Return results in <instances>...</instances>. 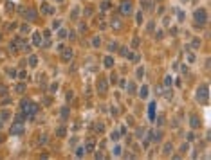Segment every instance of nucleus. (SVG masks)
<instances>
[{
    "label": "nucleus",
    "mask_w": 211,
    "mask_h": 160,
    "mask_svg": "<svg viewBox=\"0 0 211 160\" xmlns=\"http://www.w3.org/2000/svg\"><path fill=\"white\" fill-rule=\"evenodd\" d=\"M195 22H197V27H199V29L208 22V13H206L204 7H199V9L195 11Z\"/></svg>",
    "instance_id": "f257e3e1"
},
{
    "label": "nucleus",
    "mask_w": 211,
    "mask_h": 160,
    "mask_svg": "<svg viewBox=\"0 0 211 160\" xmlns=\"http://www.w3.org/2000/svg\"><path fill=\"white\" fill-rule=\"evenodd\" d=\"M197 101L202 103V104L208 103V85H200L197 88Z\"/></svg>",
    "instance_id": "f03ea898"
},
{
    "label": "nucleus",
    "mask_w": 211,
    "mask_h": 160,
    "mask_svg": "<svg viewBox=\"0 0 211 160\" xmlns=\"http://www.w3.org/2000/svg\"><path fill=\"white\" fill-rule=\"evenodd\" d=\"M24 131H25V128H24V122H20V120H16V122L11 126V129H9V133L15 135V137H16V135H22Z\"/></svg>",
    "instance_id": "7ed1b4c3"
},
{
    "label": "nucleus",
    "mask_w": 211,
    "mask_h": 160,
    "mask_svg": "<svg viewBox=\"0 0 211 160\" xmlns=\"http://www.w3.org/2000/svg\"><path fill=\"white\" fill-rule=\"evenodd\" d=\"M119 11H121V14H130V13H132V2H130V0H125V2H121V5H119Z\"/></svg>",
    "instance_id": "20e7f679"
},
{
    "label": "nucleus",
    "mask_w": 211,
    "mask_h": 160,
    "mask_svg": "<svg viewBox=\"0 0 211 160\" xmlns=\"http://www.w3.org/2000/svg\"><path fill=\"white\" fill-rule=\"evenodd\" d=\"M24 16H25V22H35L36 16H38V13H36L33 7H29V9L24 11Z\"/></svg>",
    "instance_id": "39448f33"
},
{
    "label": "nucleus",
    "mask_w": 211,
    "mask_h": 160,
    "mask_svg": "<svg viewBox=\"0 0 211 160\" xmlns=\"http://www.w3.org/2000/svg\"><path fill=\"white\" fill-rule=\"evenodd\" d=\"M106 88H108L106 81H105V79H98V92H99V94H105Z\"/></svg>",
    "instance_id": "423d86ee"
},
{
    "label": "nucleus",
    "mask_w": 211,
    "mask_h": 160,
    "mask_svg": "<svg viewBox=\"0 0 211 160\" xmlns=\"http://www.w3.org/2000/svg\"><path fill=\"white\" fill-rule=\"evenodd\" d=\"M62 59H63V61H70V59H72V49H63Z\"/></svg>",
    "instance_id": "0eeeda50"
},
{
    "label": "nucleus",
    "mask_w": 211,
    "mask_h": 160,
    "mask_svg": "<svg viewBox=\"0 0 211 160\" xmlns=\"http://www.w3.org/2000/svg\"><path fill=\"white\" fill-rule=\"evenodd\" d=\"M103 65H105L106 68H112L114 67V58L112 56H106L105 59H103Z\"/></svg>",
    "instance_id": "6e6552de"
},
{
    "label": "nucleus",
    "mask_w": 211,
    "mask_h": 160,
    "mask_svg": "<svg viewBox=\"0 0 211 160\" xmlns=\"http://www.w3.org/2000/svg\"><path fill=\"white\" fill-rule=\"evenodd\" d=\"M189 120H191V128H193V129L200 126V119H199L197 115H191V119H189Z\"/></svg>",
    "instance_id": "1a4fd4ad"
},
{
    "label": "nucleus",
    "mask_w": 211,
    "mask_h": 160,
    "mask_svg": "<svg viewBox=\"0 0 211 160\" xmlns=\"http://www.w3.org/2000/svg\"><path fill=\"white\" fill-rule=\"evenodd\" d=\"M42 11H43L45 14H52V13H54V9H52L49 4H43V5H42Z\"/></svg>",
    "instance_id": "9d476101"
},
{
    "label": "nucleus",
    "mask_w": 211,
    "mask_h": 160,
    "mask_svg": "<svg viewBox=\"0 0 211 160\" xmlns=\"http://www.w3.org/2000/svg\"><path fill=\"white\" fill-rule=\"evenodd\" d=\"M141 5H142L146 11H152V7H153V4H152L150 0H141Z\"/></svg>",
    "instance_id": "9b49d317"
},
{
    "label": "nucleus",
    "mask_w": 211,
    "mask_h": 160,
    "mask_svg": "<svg viewBox=\"0 0 211 160\" xmlns=\"http://www.w3.org/2000/svg\"><path fill=\"white\" fill-rule=\"evenodd\" d=\"M110 25H112L114 29H121V20H119V18H114V20L110 22Z\"/></svg>",
    "instance_id": "f8f14e48"
},
{
    "label": "nucleus",
    "mask_w": 211,
    "mask_h": 160,
    "mask_svg": "<svg viewBox=\"0 0 211 160\" xmlns=\"http://www.w3.org/2000/svg\"><path fill=\"white\" fill-rule=\"evenodd\" d=\"M139 95H141V99H146V97H148V86H142V88H141Z\"/></svg>",
    "instance_id": "ddd939ff"
},
{
    "label": "nucleus",
    "mask_w": 211,
    "mask_h": 160,
    "mask_svg": "<svg viewBox=\"0 0 211 160\" xmlns=\"http://www.w3.org/2000/svg\"><path fill=\"white\" fill-rule=\"evenodd\" d=\"M33 36H35V38H33V41H35V45H40V43H42V34H40V33H35Z\"/></svg>",
    "instance_id": "4468645a"
},
{
    "label": "nucleus",
    "mask_w": 211,
    "mask_h": 160,
    "mask_svg": "<svg viewBox=\"0 0 211 160\" xmlns=\"http://www.w3.org/2000/svg\"><path fill=\"white\" fill-rule=\"evenodd\" d=\"M172 151H173V146H172V144H166L162 153H164V155H172Z\"/></svg>",
    "instance_id": "2eb2a0df"
},
{
    "label": "nucleus",
    "mask_w": 211,
    "mask_h": 160,
    "mask_svg": "<svg viewBox=\"0 0 211 160\" xmlns=\"http://www.w3.org/2000/svg\"><path fill=\"white\" fill-rule=\"evenodd\" d=\"M78 14H79V7H74V9H72V13H70V18H72V20H76V18H78Z\"/></svg>",
    "instance_id": "dca6fc26"
},
{
    "label": "nucleus",
    "mask_w": 211,
    "mask_h": 160,
    "mask_svg": "<svg viewBox=\"0 0 211 160\" xmlns=\"http://www.w3.org/2000/svg\"><path fill=\"white\" fill-rule=\"evenodd\" d=\"M94 129H96V131H98V133H103V131H105V126H103V124H101V122H98V124H96V126H94Z\"/></svg>",
    "instance_id": "f3484780"
},
{
    "label": "nucleus",
    "mask_w": 211,
    "mask_h": 160,
    "mask_svg": "<svg viewBox=\"0 0 211 160\" xmlns=\"http://www.w3.org/2000/svg\"><path fill=\"white\" fill-rule=\"evenodd\" d=\"M85 151H87V149H85V146L78 148V149H76V157H83V155H85Z\"/></svg>",
    "instance_id": "a211bd4d"
},
{
    "label": "nucleus",
    "mask_w": 211,
    "mask_h": 160,
    "mask_svg": "<svg viewBox=\"0 0 211 160\" xmlns=\"http://www.w3.org/2000/svg\"><path fill=\"white\" fill-rule=\"evenodd\" d=\"M18 94H22V92H25V85L24 83H20V85H16V88H15Z\"/></svg>",
    "instance_id": "6ab92c4d"
},
{
    "label": "nucleus",
    "mask_w": 211,
    "mask_h": 160,
    "mask_svg": "<svg viewBox=\"0 0 211 160\" xmlns=\"http://www.w3.org/2000/svg\"><path fill=\"white\" fill-rule=\"evenodd\" d=\"M108 9H110V2H108V0H105V2L101 4V11H108Z\"/></svg>",
    "instance_id": "aec40b11"
},
{
    "label": "nucleus",
    "mask_w": 211,
    "mask_h": 160,
    "mask_svg": "<svg viewBox=\"0 0 211 160\" xmlns=\"http://www.w3.org/2000/svg\"><path fill=\"white\" fill-rule=\"evenodd\" d=\"M56 135H58V137H63V135H65V128H63V126H60V128L56 129Z\"/></svg>",
    "instance_id": "412c9836"
},
{
    "label": "nucleus",
    "mask_w": 211,
    "mask_h": 160,
    "mask_svg": "<svg viewBox=\"0 0 211 160\" xmlns=\"http://www.w3.org/2000/svg\"><path fill=\"white\" fill-rule=\"evenodd\" d=\"M85 149L92 151V149H94V140H87V146H85Z\"/></svg>",
    "instance_id": "4be33fe9"
},
{
    "label": "nucleus",
    "mask_w": 211,
    "mask_h": 160,
    "mask_svg": "<svg viewBox=\"0 0 211 160\" xmlns=\"http://www.w3.org/2000/svg\"><path fill=\"white\" fill-rule=\"evenodd\" d=\"M36 63H38L36 56H31V58H29V65H31V67H36Z\"/></svg>",
    "instance_id": "5701e85b"
},
{
    "label": "nucleus",
    "mask_w": 211,
    "mask_h": 160,
    "mask_svg": "<svg viewBox=\"0 0 211 160\" xmlns=\"http://www.w3.org/2000/svg\"><path fill=\"white\" fill-rule=\"evenodd\" d=\"M58 38H62V40H63V38H67V31H65V29H60V33H58Z\"/></svg>",
    "instance_id": "b1692460"
},
{
    "label": "nucleus",
    "mask_w": 211,
    "mask_h": 160,
    "mask_svg": "<svg viewBox=\"0 0 211 160\" xmlns=\"http://www.w3.org/2000/svg\"><path fill=\"white\" fill-rule=\"evenodd\" d=\"M9 117H11V112H7V110H4V112H2V120L9 119Z\"/></svg>",
    "instance_id": "393cba45"
},
{
    "label": "nucleus",
    "mask_w": 211,
    "mask_h": 160,
    "mask_svg": "<svg viewBox=\"0 0 211 160\" xmlns=\"http://www.w3.org/2000/svg\"><path fill=\"white\" fill-rule=\"evenodd\" d=\"M126 88H128V92H130V94H134V92H135V85H134V83H128V86H126Z\"/></svg>",
    "instance_id": "a878e982"
},
{
    "label": "nucleus",
    "mask_w": 211,
    "mask_h": 160,
    "mask_svg": "<svg viewBox=\"0 0 211 160\" xmlns=\"http://www.w3.org/2000/svg\"><path fill=\"white\" fill-rule=\"evenodd\" d=\"M7 94V86L5 85H0V95H5Z\"/></svg>",
    "instance_id": "bb28decb"
},
{
    "label": "nucleus",
    "mask_w": 211,
    "mask_h": 160,
    "mask_svg": "<svg viewBox=\"0 0 211 160\" xmlns=\"http://www.w3.org/2000/svg\"><path fill=\"white\" fill-rule=\"evenodd\" d=\"M115 49H117V43H115V41H112V43L108 45V50H112V52H114Z\"/></svg>",
    "instance_id": "cd10ccee"
},
{
    "label": "nucleus",
    "mask_w": 211,
    "mask_h": 160,
    "mask_svg": "<svg viewBox=\"0 0 211 160\" xmlns=\"http://www.w3.org/2000/svg\"><path fill=\"white\" fill-rule=\"evenodd\" d=\"M132 47H134V49L139 47V38H134V40H132Z\"/></svg>",
    "instance_id": "c85d7f7f"
},
{
    "label": "nucleus",
    "mask_w": 211,
    "mask_h": 160,
    "mask_svg": "<svg viewBox=\"0 0 211 160\" xmlns=\"http://www.w3.org/2000/svg\"><path fill=\"white\" fill-rule=\"evenodd\" d=\"M20 29H22V33H29V25H27V24H22Z\"/></svg>",
    "instance_id": "c756f323"
},
{
    "label": "nucleus",
    "mask_w": 211,
    "mask_h": 160,
    "mask_svg": "<svg viewBox=\"0 0 211 160\" xmlns=\"http://www.w3.org/2000/svg\"><path fill=\"white\" fill-rule=\"evenodd\" d=\"M153 110H155V103L150 104V117H152V119H153Z\"/></svg>",
    "instance_id": "7c9ffc66"
},
{
    "label": "nucleus",
    "mask_w": 211,
    "mask_h": 160,
    "mask_svg": "<svg viewBox=\"0 0 211 160\" xmlns=\"http://www.w3.org/2000/svg\"><path fill=\"white\" fill-rule=\"evenodd\" d=\"M67 115H69V108H63V110H62V117L67 119Z\"/></svg>",
    "instance_id": "2f4dec72"
},
{
    "label": "nucleus",
    "mask_w": 211,
    "mask_h": 160,
    "mask_svg": "<svg viewBox=\"0 0 211 160\" xmlns=\"http://www.w3.org/2000/svg\"><path fill=\"white\" fill-rule=\"evenodd\" d=\"M99 43H101L99 38H94V40H92V45H94V47H99Z\"/></svg>",
    "instance_id": "473e14b6"
},
{
    "label": "nucleus",
    "mask_w": 211,
    "mask_h": 160,
    "mask_svg": "<svg viewBox=\"0 0 211 160\" xmlns=\"http://www.w3.org/2000/svg\"><path fill=\"white\" fill-rule=\"evenodd\" d=\"M142 74H144V68H142V67H141V68H137V78H142Z\"/></svg>",
    "instance_id": "72a5a7b5"
},
{
    "label": "nucleus",
    "mask_w": 211,
    "mask_h": 160,
    "mask_svg": "<svg viewBox=\"0 0 211 160\" xmlns=\"http://www.w3.org/2000/svg\"><path fill=\"white\" fill-rule=\"evenodd\" d=\"M52 29H60V20H54L52 22Z\"/></svg>",
    "instance_id": "f704fd0d"
},
{
    "label": "nucleus",
    "mask_w": 211,
    "mask_h": 160,
    "mask_svg": "<svg viewBox=\"0 0 211 160\" xmlns=\"http://www.w3.org/2000/svg\"><path fill=\"white\" fill-rule=\"evenodd\" d=\"M110 139H112V140H119V133H117V131H114V133H112V137H110Z\"/></svg>",
    "instance_id": "c9c22d12"
},
{
    "label": "nucleus",
    "mask_w": 211,
    "mask_h": 160,
    "mask_svg": "<svg viewBox=\"0 0 211 160\" xmlns=\"http://www.w3.org/2000/svg\"><path fill=\"white\" fill-rule=\"evenodd\" d=\"M45 142H47V137L42 135V139H38V144H45Z\"/></svg>",
    "instance_id": "e433bc0d"
},
{
    "label": "nucleus",
    "mask_w": 211,
    "mask_h": 160,
    "mask_svg": "<svg viewBox=\"0 0 211 160\" xmlns=\"http://www.w3.org/2000/svg\"><path fill=\"white\" fill-rule=\"evenodd\" d=\"M135 18H137V24H142V13H137Z\"/></svg>",
    "instance_id": "4c0bfd02"
},
{
    "label": "nucleus",
    "mask_w": 211,
    "mask_h": 160,
    "mask_svg": "<svg viewBox=\"0 0 211 160\" xmlns=\"http://www.w3.org/2000/svg\"><path fill=\"white\" fill-rule=\"evenodd\" d=\"M193 47H200V40H199V38L193 40Z\"/></svg>",
    "instance_id": "58836bf2"
},
{
    "label": "nucleus",
    "mask_w": 211,
    "mask_h": 160,
    "mask_svg": "<svg viewBox=\"0 0 211 160\" xmlns=\"http://www.w3.org/2000/svg\"><path fill=\"white\" fill-rule=\"evenodd\" d=\"M7 74H9V76H11V78H16V72H15V70H11V68H9V70H7Z\"/></svg>",
    "instance_id": "ea45409f"
},
{
    "label": "nucleus",
    "mask_w": 211,
    "mask_h": 160,
    "mask_svg": "<svg viewBox=\"0 0 211 160\" xmlns=\"http://www.w3.org/2000/svg\"><path fill=\"white\" fill-rule=\"evenodd\" d=\"M188 148H189V146H188V144H182V146H180V151H182V153H184V151H188Z\"/></svg>",
    "instance_id": "a19ab883"
},
{
    "label": "nucleus",
    "mask_w": 211,
    "mask_h": 160,
    "mask_svg": "<svg viewBox=\"0 0 211 160\" xmlns=\"http://www.w3.org/2000/svg\"><path fill=\"white\" fill-rule=\"evenodd\" d=\"M153 29H155V24H153V22H152V24H150V25H148V31H150V33H152V31H153Z\"/></svg>",
    "instance_id": "79ce46f5"
},
{
    "label": "nucleus",
    "mask_w": 211,
    "mask_h": 160,
    "mask_svg": "<svg viewBox=\"0 0 211 160\" xmlns=\"http://www.w3.org/2000/svg\"><path fill=\"white\" fill-rule=\"evenodd\" d=\"M188 59H189V61H195V54L189 52V54H188Z\"/></svg>",
    "instance_id": "37998d69"
},
{
    "label": "nucleus",
    "mask_w": 211,
    "mask_h": 160,
    "mask_svg": "<svg viewBox=\"0 0 211 160\" xmlns=\"http://www.w3.org/2000/svg\"><path fill=\"white\" fill-rule=\"evenodd\" d=\"M164 97H166V99H172V90H168V92L164 94Z\"/></svg>",
    "instance_id": "c03bdc74"
},
{
    "label": "nucleus",
    "mask_w": 211,
    "mask_h": 160,
    "mask_svg": "<svg viewBox=\"0 0 211 160\" xmlns=\"http://www.w3.org/2000/svg\"><path fill=\"white\" fill-rule=\"evenodd\" d=\"M65 99H67V101H70V99H72V92H67V95H65Z\"/></svg>",
    "instance_id": "a18cd8bd"
},
{
    "label": "nucleus",
    "mask_w": 211,
    "mask_h": 160,
    "mask_svg": "<svg viewBox=\"0 0 211 160\" xmlns=\"http://www.w3.org/2000/svg\"><path fill=\"white\" fill-rule=\"evenodd\" d=\"M121 54H123V56H126V54H128V49H125V47H123V49H121Z\"/></svg>",
    "instance_id": "49530a36"
},
{
    "label": "nucleus",
    "mask_w": 211,
    "mask_h": 160,
    "mask_svg": "<svg viewBox=\"0 0 211 160\" xmlns=\"http://www.w3.org/2000/svg\"><path fill=\"white\" fill-rule=\"evenodd\" d=\"M56 88H58V85L54 83V85H51V92H56Z\"/></svg>",
    "instance_id": "de8ad7c7"
},
{
    "label": "nucleus",
    "mask_w": 211,
    "mask_h": 160,
    "mask_svg": "<svg viewBox=\"0 0 211 160\" xmlns=\"http://www.w3.org/2000/svg\"><path fill=\"white\" fill-rule=\"evenodd\" d=\"M114 155H121V148H115L114 149Z\"/></svg>",
    "instance_id": "09e8293b"
},
{
    "label": "nucleus",
    "mask_w": 211,
    "mask_h": 160,
    "mask_svg": "<svg viewBox=\"0 0 211 160\" xmlns=\"http://www.w3.org/2000/svg\"><path fill=\"white\" fill-rule=\"evenodd\" d=\"M58 2H63V0H58Z\"/></svg>",
    "instance_id": "8fccbe9b"
}]
</instances>
